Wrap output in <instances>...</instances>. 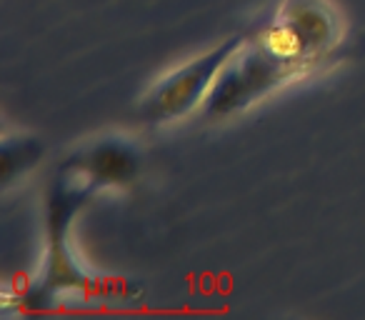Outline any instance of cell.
<instances>
[{
	"label": "cell",
	"instance_id": "obj_3",
	"mask_svg": "<svg viewBox=\"0 0 365 320\" xmlns=\"http://www.w3.org/2000/svg\"><path fill=\"white\" fill-rule=\"evenodd\" d=\"M248 41L245 36H230L213 51L205 56L190 61L188 66H182L180 71L170 73L165 81H160L140 105V118L145 123H168L175 118L188 115L203 100L208 98L210 88H213L218 73L228 63V58L238 51L243 43Z\"/></svg>",
	"mask_w": 365,
	"mask_h": 320
},
{
	"label": "cell",
	"instance_id": "obj_4",
	"mask_svg": "<svg viewBox=\"0 0 365 320\" xmlns=\"http://www.w3.org/2000/svg\"><path fill=\"white\" fill-rule=\"evenodd\" d=\"M263 36L303 63H318L340 38V21L325 0H285Z\"/></svg>",
	"mask_w": 365,
	"mask_h": 320
},
{
	"label": "cell",
	"instance_id": "obj_5",
	"mask_svg": "<svg viewBox=\"0 0 365 320\" xmlns=\"http://www.w3.org/2000/svg\"><path fill=\"white\" fill-rule=\"evenodd\" d=\"M63 168L78 173L93 188L101 190L110 188V185L130 183L135 178L138 168H140V158H138L135 148L130 143L108 138V140L91 145L88 150H81Z\"/></svg>",
	"mask_w": 365,
	"mask_h": 320
},
{
	"label": "cell",
	"instance_id": "obj_2",
	"mask_svg": "<svg viewBox=\"0 0 365 320\" xmlns=\"http://www.w3.org/2000/svg\"><path fill=\"white\" fill-rule=\"evenodd\" d=\"M93 193L96 188L68 168L61 170L48 193V263L41 283H46L58 295L68 290H98V280L83 273L68 248L73 215L86 205Z\"/></svg>",
	"mask_w": 365,
	"mask_h": 320
},
{
	"label": "cell",
	"instance_id": "obj_1",
	"mask_svg": "<svg viewBox=\"0 0 365 320\" xmlns=\"http://www.w3.org/2000/svg\"><path fill=\"white\" fill-rule=\"evenodd\" d=\"M313 63H303L280 53L268 38H248L218 73L208 98L200 105L205 120H220L245 110L260 98L273 93L288 81L305 76Z\"/></svg>",
	"mask_w": 365,
	"mask_h": 320
},
{
	"label": "cell",
	"instance_id": "obj_6",
	"mask_svg": "<svg viewBox=\"0 0 365 320\" xmlns=\"http://www.w3.org/2000/svg\"><path fill=\"white\" fill-rule=\"evenodd\" d=\"M43 155V145H38L36 140H18V143H6L3 145V183H13L21 170L16 168V160H21L23 168L33 165L38 158Z\"/></svg>",
	"mask_w": 365,
	"mask_h": 320
}]
</instances>
